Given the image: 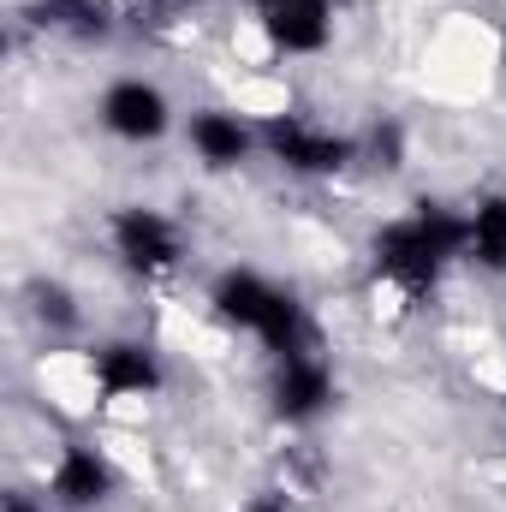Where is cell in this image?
Segmentation results:
<instances>
[{
	"mask_svg": "<svg viewBox=\"0 0 506 512\" xmlns=\"http://www.w3.org/2000/svg\"><path fill=\"white\" fill-rule=\"evenodd\" d=\"M251 24L280 60H316L334 48L340 12L334 0H251Z\"/></svg>",
	"mask_w": 506,
	"mask_h": 512,
	"instance_id": "cell-6",
	"label": "cell"
},
{
	"mask_svg": "<svg viewBox=\"0 0 506 512\" xmlns=\"http://www.w3.org/2000/svg\"><path fill=\"white\" fill-rule=\"evenodd\" d=\"M108 251H114V262L126 268L131 280H167V274L185 268L191 245H185V227L167 209H155V203H120L108 215Z\"/></svg>",
	"mask_w": 506,
	"mask_h": 512,
	"instance_id": "cell-4",
	"label": "cell"
},
{
	"mask_svg": "<svg viewBox=\"0 0 506 512\" xmlns=\"http://www.w3.org/2000/svg\"><path fill=\"white\" fill-rule=\"evenodd\" d=\"M245 512H292V501H286L280 489H262V495H251V507Z\"/></svg>",
	"mask_w": 506,
	"mask_h": 512,
	"instance_id": "cell-14",
	"label": "cell"
},
{
	"mask_svg": "<svg viewBox=\"0 0 506 512\" xmlns=\"http://www.w3.org/2000/svg\"><path fill=\"white\" fill-rule=\"evenodd\" d=\"M334 399H340V376H334V364H328L322 352L286 358V364H274V376H268V411H274V423H286V429L322 423V417L334 411Z\"/></svg>",
	"mask_w": 506,
	"mask_h": 512,
	"instance_id": "cell-8",
	"label": "cell"
},
{
	"mask_svg": "<svg viewBox=\"0 0 506 512\" xmlns=\"http://www.w3.org/2000/svg\"><path fill=\"white\" fill-rule=\"evenodd\" d=\"M42 495H48V507H60V512H96L120 495V465L96 441H60Z\"/></svg>",
	"mask_w": 506,
	"mask_h": 512,
	"instance_id": "cell-7",
	"label": "cell"
},
{
	"mask_svg": "<svg viewBox=\"0 0 506 512\" xmlns=\"http://www.w3.org/2000/svg\"><path fill=\"white\" fill-rule=\"evenodd\" d=\"M465 239H471L465 209H453L441 197H417L405 215L381 221L370 233V274L393 298L423 304L447 280V268L465 262Z\"/></svg>",
	"mask_w": 506,
	"mask_h": 512,
	"instance_id": "cell-1",
	"label": "cell"
},
{
	"mask_svg": "<svg viewBox=\"0 0 506 512\" xmlns=\"http://www.w3.org/2000/svg\"><path fill=\"white\" fill-rule=\"evenodd\" d=\"M6 512H48L42 501H30V495H6Z\"/></svg>",
	"mask_w": 506,
	"mask_h": 512,
	"instance_id": "cell-15",
	"label": "cell"
},
{
	"mask_svg": "<svg viewBox=\"0 0 506 512\" xmlns=\"http://www.w3.org/2000/svg\"><path fill=\"white\" fill-rule=\"evenodd\" d=\"M173 120H179L173 114V96L155 78H143V72L108 78L102 96H96V126L108 131L114 143H126V149H155L173 131Z\"/></svg>",
	"mask_w": 506,
	"mask_h": 512,
	"instance_id": "cell-5",
	"label": "cell"
},
{
	"mask_svg": "<svg viewBox=\"0 0 506 512\" xmlns=\"http://www.w3.org/2000/svg\"><path fill=\"white\" fill-rule=\"evenodd\" d=\"M30 316L48 328V334H72L78 322H84V310H78V292L66 286V280H30Z\"/></svg>",
	"mask_w": 506,
	"mask_h": 512,
	"instance_id": "cell-13",
	"label": "cell"
},
{
	"mask_svg": "<svg viewBox=\"0 0 506 512\" xmlns=\"http://www.w3.org/2000/svg\"><path fill=\"white\" fill-rule=\"evenodd\" d=\"M465 262L483 268V274H506V191H483L471 209H465Z\"/></svg>",
	"mask_w": 506,
	"mask_h": 512,
	"instance_id": "cell-12",
	"label": "cell"
},
{
	"mask_svg": "<svg viewBox=\"0 0 506 512\" xmlns=\"http://www.w3.org/2000/svg\"><path fill=\"white\" fill-rule=\"evenodd\" d=\"M256 126H262V155L280 173H292V179H340L364 155V143L352 131H334L322 120H310V114H286L280 108V114H262Z\"/></svg>",
	"mask_w": 506,
	"mask_h": 512,
	"instance_id": "cell-3",
	"label": "cell"
},
{
	"mask_svg": "<svg viewBox=\"0 0 506 512\" xmlns=\"http://www.w3.org/2000/svg\"><path fill=\"white\" fill-rule=\"evenodd\" d=\"M90 370V387L102 405H131V399H155L167 387V370H161V352L143 346V340H102L90 346L84 358Z\"/></svg>",
	"mask_w": 506,
	"mask_h": 512,
	"instance_id": "cell-9",
	"label": "cell"
},
{
	"mask_svg": "<svg viewBox=\"0 0 506 512\" xmlns=\"http://www.w3.org/2000/svg\"><path fill=\"white\" fill-rule=\"evenodd\" d=\"M185 143L209 173H239L251 167V155H262V126L239 108H191L185 114Z\"/></svg>",
	"mask_w": 506,
	"mask_h": 512,
	"instance_id": "cell-10",
	"label": "cell"
},
{
	"mask_svg": "<svg viewBox=\"0 0 506 512\" xmlns=\"http://www.w3.org/2000/svg\"><path fill=\"white\" fill-rule=\"evenodd\" d=\"M30 24L90 48L120 30V12H114V0H30Z\"/></svg>",
	"mask_w": 506,
	"mask_h": 512,
	"instance_id": "cell-11",
	"label": "cell"
},
{
	"mask_svg": "<svg viewBox=\"0 0 506 512\" xmlns=\"http://www.w3.org/2000/svg\"><path fill=\"white\" fill-rule=\"evenodd\" d=\"M209 310H215V322H227L233 334H251L256 346L268 352V364L322 352L304 298H298L292 286L268 280L251 262H233V268H221V274L209 280Z\"/></svg>",
	"mask_w": 506,
	"mask_h": 512,
	"instance_id": "cell-2",
	"label": "cell"
}]
</instances>
